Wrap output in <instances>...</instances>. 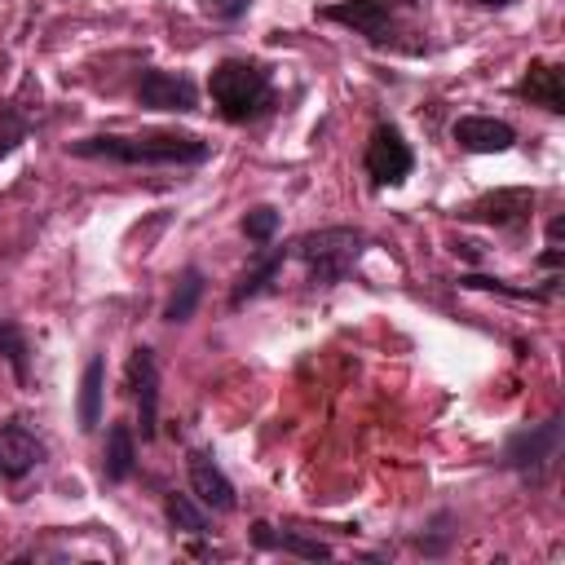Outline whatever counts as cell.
<instances>
[{
    "label": "cell",
    "instance_id": "cell-21",
    "mask_svg": "<svg viewBox=\"0 0 565 565\" xmlns=\"http://www.w3.org/2000/svg\"><path fill=\"white\" fill-rule=\"evenodd\" d=\"M163 516H168V525L172 530H181V534H194V539H203L207 534V508L194 499V494H181V490H168L163 494Z\"/></svg>",
    "mask_w": 565,
    "mask_h": 565
},
{
    "label": "cell",
    "instance_id": "cell-11",
    "mask_svg": "<svg viewBox=\"0 0 565 565\" xmlns=\"http://www.w3.org/2000/svg\"><path fill=\"white\" fill-rule=\"evenodd\" d=\"M35 128H40V79L26 75L18 93L0 106V159H9Z\"/></svg>",
    "mask_w": 565,
    "mask_h": 565
},
{
    "label": "cell",
    "instance_id": "cell-9",
    "mask_svg": "<svg viewBox=\"0 0 565 565\" xmlns=\"http://www.w3.org/2000/svg\"><path fill=\"white\" fill-rule=\"evenodd\" d=\"M132 97H137V106H141V110H177V115L199 110V84H194L185 71L150 66V71H141V75H137Z\"/></svg>",
    "mask_w": 565,
    "mask_h": 565
},
{
    "label": "cell",
    "instance_id": "cell-17",
    "mask_svg": "<svg viewBox=\"0 0 565 565\" xmlns=\"http://www.w3.org/2000/svg\"><path fill=\"white\" fill-rule=\"evenodd\" d=\"M132 468H137V433H132V424L115 419L106 428V446H102V481L124 486L132 477Z\"/></svg>",
    "mask_w": 565,
    "mask_h": 565
},
{
    "label": "cell",
    "instance_id": "cell-3",
    "mask_svg": "<svg viewBox=\"0 0 565 565\" xmlns=\"http://www.w3.org/2000/svg\"><path fill=\"white\" fill-rule=\"evenodd\" d=\"M207 97L225 124H252L274 106V75L256 57H221L207 71Z\"/></svg>",
    "mask_w": 565,
    "mask_h": 565
},
{
    "label": "cell",
    "instance_id": "cell-5",
    "mask_svg": "<svg viewBox=\"0 0 565 565\" xmlns=\"http://www.w3.org/2000/svg\"><path fill=\"white\" fill-rule=\"evenodd\" d=\"M561 459V415H547L543 424L512 428L499 446V468L516 472L525 486H543Z\"/></svg>",
    "mask_w": 565,
    "mask_h": 565
},
{
    "label": "cell",
    "instance_id": "cell-25",
    "mask_svg": "<svg viewBox=\"0 0 565 565\" xmlns=\"http://www.w3.org/2000/svg\"><path fill=\"white\" fill-rule=\"evenodd\" d=\"M539 269H565V247H547V252H539V260H534Z\"/></svg>",
    "mask_w": 565,
    "mask_h": 565
},
{
    "label": "cell",
    "instance_id": "cell-19",
    "mask_svg": "<svg viewBox=\"0 0 565 565\" xmlns=\"http://www.w3.org/2000/svg\"><path fill=\"white\" fill-rule=\"evenodd\" d=\"M459 287L468 291H494V296H508V300H556L561 287H565V274H547L539 287H516L508 278H490V274H459Z\"/></svg>",
    "mask_w": 565,
    "mask_h": 565
},
{
    "label": "cell",
    "instance_id": "cell-27",
    "mask_svg": "<svg viewBox=\"0 0 565 565\" xmlns=\"http://www.w3.org/2000/svg\"><path fill=\"white\" fill-rule=\"evenodd\" d=\"M463 4H481V9H512L516 0H463Z\"/></svg>",
    "mask_w": 565,
    "mask_h": 565
},
{
    "label": "cell",
    "instance_id": "cell-6",
    "mask_svg": "<svg viewBox=\"0 0 565 565\" xmlns=\"http://www.w3.org/2000/svg\"><path fill=\"white\" fill-rule=\"evenodd\" d=\"M362 168L375 185H402L415 172V150H411V141L402 137L397 124H375L371 128L366 150H362Z\"/></svg>",
    "mask_w": 565,
    "mask_h": 565
},
{
    "label": "cell",
    "instance_id": "cell-7",
    "mask_svg": "<svg viewBox=\"0 0 565 565\" xmlns=\"http://www.w3.org/2000/svg\"><path fill=\"white\" fill-rule=\"evenodd\" d=\"M534 203H539V194L530 185H503V190H490V194L463 203L455 216L477 221V225H494V230H521V225H530Z\"/></svg>",
    "mask_w": 565,
    "mask_h": 565
},
{
    "label": "cell",
    "instance_id": "cell-26",
    "mask_svg": "<svg viewBox=\"0 0 565 565\" xmlns=\"http://www.w3.org/2000/svg\"><path fill=\"white\" fill-rule=\"evenodd\" d=\"M561 238H565V216H552L547 221V247H561Z\"/></svg>",
    "mask_w": 565,
    "mask_h": 565
},
{
    "label": "cell",
    "instance_id": "cell-14",
    "mask_svg": "<svg viewBox=\"0 0 565 565\" xmlns=\"http://www.w3.org/2000/svg\"><path fill=\"white\" fill-rule=\"evenodd\" d=\"M291 260V243L287 247H260L256 256H252V265L234 278V287H230V309H243L247 300H256V296H265L269 287H274V278L282 274V265Z\"/></svg>",
    "mask_w": 565,
    "mask_h": 565
},
{
    "label": "cell",
    "instance_id": "cell-1",
    "mask_svg": "<svg viewBox=\"0 0 565 565\" xmlns=\"http://www.w3.org/2000/svg\"><path fill=\"white\" fill-rule=\"evenodd\" d=\"M71 159L93 163H119V168H199L212 159V141L199 132L177 128H146V132H93L79 141H66Z\"/></svg>",
    "mask_w": 565,
    "mask_h": 565
},
{
    "label": "cell",
    "instance_id": "cell-15",
    "mask_svg": "<svg viewBox=\"0 0 565 565\" xmlns=\"http://www.w3.org/2000/svg\"><path fill=\"white\" fill-rule=\"evenodd\" d=\"M512 93H516L521 102H530V106H543L547 115H565V71H561L556 62L534 57V62L525 66V75L516 79Z\"/></svg>",
    "mask_w": 565,
    "mask_h": 565
},
{
    "label": "cell",
    "instance_id": "cell-13",
    "mask_svg": "<svg viewBox=\"0 0 565 565\" xmlns=\"http://www.w3.org/2000/svg\"><path fill=\"white\" fill-rule=\"evenodd\" d=\"M450 137L468 154H508L516 146V128L494 115H459L450 124Z\"/></svg>",
    "mask_w": 565,
    "mask_h": 565
},
{
    "label": "cell",
    "instance_id": "cell-20",
    "mask_svg": "<svg viewBox=\"0 0 565 565\" xmlns=\"http://www.w3.org/2000/svg\"><path fill=\"white\" fill-rule=\"evenodd\" d=\"M203 287H207L203 269H199V265H185V269L172 278V291H168V305H163V322H172V327L190 322L194 309H199V300H203Z\"/></svg>",
    "mask_w": 565,
    "mask_h": 565
},
{
    "label": "cell",
    "instance_id": "cell-12",
    "mask_svg": "<svg viewBox=\"0 0 565 565\" xmlns=\"http://www.w3.org/2000/svg\"><path fill=\"white\" fill-rule=\"evenodd\" d=\"M185 477H190V494H194L207 512H234V508H238L234 481L221 472V463H216L207 450H190V455H185Z\"/></svg>",
    "mask_w": 565,
    "mask_h": 565
},
{
    "label": "cell",
    "instance_id": "cell-24",
    "mask_svg": "<svg viewBox=\"0 0 565 565\" xmlns=\"http://www.w3.org/2000/svg\"><path fill=\"white\" fill-rule=\"evenodd\" d=\"M207 13H216L221 22H234V18H243L247 13V0H199Z\"/></svg>",
    "mask_w": 565,
    "mask_h": 565
},
{
    "label": "cell",
    "instance_id": "cell-16",
    "mask_svg": "<svg viewBox=\"0 0 565 565\" xmlns=\"http://www.w3.org/2000/svg\"><path fill=\"white\" fill-rule=\"evenodd\" d=\"M252 547H260V552H287V556H300V561H331V543L309 539L300 530H274L269 521H252Z\"/></svg>",
    "mask_w": 565,
    "mask_h": 565
},
{
    "label": "cell",
    "instance_id": "cell-4",
    "mask_svg": "<svg viewBox=\"0 0 565 565\" xmlns=\"http://www.w3.org/2000/svg\"><path fill=\"white\" fill-rule=\"evenodd\" d=\"M366 252V234L358 225H322V230H305L291 243V256L305 265V278L313 287H335L344 282L358 260Z\"/></svg>",
    "mask_w": 565,
    "mask_h": 565
},
{
    "label": "cell",
    "instance_id": "cell-18",
    "mask_svg": "<svg viewBox=\"0 0 565 565\" xmlns=\"http://www.w3.org/2000/svg\"><path fill=\"white\" fill-rule=\"evenodd\" d=\"M102 397H106V353H93V358L84 362L79 397H75L79 433H97V424H102Z\"/></svg>",
    "mask_w": 565,
    "mask_h": 565
},
{
    "label": "cell",
    "instance_id": "cell-10",
    "mask_svg": "<svg viewBox=\"0 0 565 565\" xmlns=\"http://www.w3.org/2000/svg\"><path fill=\"white\" fill-rule=\"evenodd\" d=\"M44 459H49V446H44V437L26 419L0 424V481H22Z\"/></svg>",
    "mask_w": 565,
    "mask_h": 565
},
{
    "label": "cell",
    "instance_id": "cell-2",
    "mask_svg": "<svg viewBox=\"0 0 565 565\" xmlns=\"http://www.w3.org/2000/svg\"><path fill=\"white\" fill-rule=\"evenodd\" d=\"M419 13H424V0H335L318 9L322 22H340L353 35H362L371 49L406 53V57L428 53Z\"/></svg>",
    "mask_w": 565,
    "mask_h": 565
},
{
    "label": "cell",
    "instance_id": "cell-22",
    "mask_svg": "<svg viewBox=\"0 0 565 565\" xmlns=\"http://www.w3.org/2000/svg\"><path fill=\"white\" fill-rule=\"evenodd\" d=\"M0 358L18 384L31 380V340H26V327L18 318H0Z\"/></svg>",
    "mask_w": 565,
    "mask_h": 565
},
{
    "label": "cell",
    "instance_id": "cell-8",
    "mask_svg": "<svg viewBox=\"0 0 565 565\" xmlns=\"http://www.w3.org/2000/svg\"><path fill=\"white\" fill-rule=\"evenodd\" d=\"M128 393L137 402V424L132 433H141V441H154L159 437V358L150 344H137L128 353Z\"/></svg>",
    "mask_w": 565,
    "mask_h": 565
},
{
    "label": "cell",
    "instance_id": "cell-23",
    "mask_svg": "<svg viewBox=\"0 0 565 565\" xmlns=\"http://www.w3.org/2000/svg\"><path fill=\"white\" fill-rule=\"evenodd\" d=\"M278 207H269V203H260V207H252V212H243V221H238V230L256 243V247H265V243H274V234H278Z\"/></svg>",
    "mask_w": 565,
    "mask_h": 565
}]
</instances>
